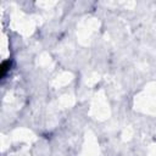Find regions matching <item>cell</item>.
<instances>
[{
    "instance_id": "1",
    "label": "cell",
    "mask_w": 156,
    "mask_h": 156,
    "mask_svg": "<svg viewBox=\"0 0 156 156\" xmlns=\"http://www.w3.org/2000/svg\"><path fill=\"white\" fill-rule=\"evenodd\" d=\"M10 66H11V62H10L9 60H7V61H5L4 64L1 65V77H5V75H6L7 70L10 69Z\"/></svg>"
}]
</instances>
